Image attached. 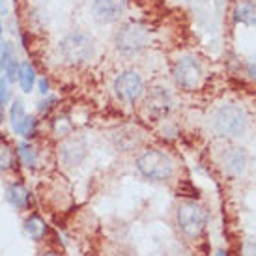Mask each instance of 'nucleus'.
Here are the masks:
<instances>
[{
  "mask_svg": "<svg viewBox=\"0 0 256 256\" xmlns=\"http://www.w3.org/2000/svg\"><path fill=\"white\" fill-rule=\"evenodd\" d=\"M56 54L66 66H82L96 56V42L82 30H73L58 42Z\"/></svg>",
  "mask_w": 256,
  "mask_h": 256,
  "instance_id": "1",
  "label": "nucleus"
},
{
  "mask_svg": "<svg viewBox=\"0 0 256 256\" xmlns=\"http://www.w3.org/2000/svg\"><path fill=\"white\" fill-rule=\"evenodd\" d=\"M210 128L217 136H224V138L242 136L245 133V129H247V112H245L243 107L234 105V103L220 105L212 114Z\"/></svg>",
  "mask_w": 256,
  "mask_h": 256,
  "instance_id": "2",
  "label": "nucleus"
},
{
  "mask_svg": "<svg viewBox=\"0 0 256 256\" xmlns=\"http://www.w3.org/2000/svg\"><path fill=\"white\" fill-rule=\"evenodd\" d=\"M150 42H152L150 28L142 22H124L114 34L116 50L126 54V56H133V54L142 52L150 45Z\"/></svg>",
  "mask_w": 256,
  "mask_h": 256,
  "instance_id": "3",
  "label": "nucleus"
},
{
  "mask_svg": "<svg viewBox=\"0 0 256 256\" xmlns=\"http://www.w3.org/2000/svg\"><path fill=\"white\" fill-rule=\"evenodd\" d=\"M136 170L146 180L152 182H166L174 174V161L166 152L161 150H146L135 161Z\"/></svg>",
  "mask_w": 256,
  "mask_h": 256,
  "instance_id": "4",
  "label": "nucleus"
},
{
  "mask_svg": "<svg viewBox=\"0 0 256 256\" xmlns=\"http://www.w3.org/2000/svg\"><path fill=\"white\" fill-rule=\"evenodd\" d=\"M172 75H174V82L178 88H182L184 92H192L202 84L204 68H202V62L196 56L185 54V56H180L174 62Z\"/></svg>",
  "mask_w": 256,
  "mask_h": 256,
  "instance_id": "5",
  "label": "nucleus"
},
{
  "mask_svg": "<svg viewBox=\"0 0 256 256\" xmlns=\"http://www.w3.org/2000/svg\"><path fill=\"white\" fill-rule=\"evenodd\" d=\"M176 220H178L180 230L187 238H198L202 234V230L206 228L208 214L206 210L200 204H196L194 200H187V202H182L178 206Z\"/></svg>",
  "mask_w": 256,
  "mask_h": 256,
  "instance_id": "6",
  "label": "nucleus"
},
{
  "mask_svg": "<svg viewBox=\"0 0 256 256\" xmlns=\"http://www.w3.org/2000/svg\"><path fill=\"white\" fill-rule=\"evenodd\" d=\"M112 90L116 98L128 105H133L144 96V78L142 75L135 70L122 72L118 77L114 78Z\"/></svg>",
  "mask_w": 256,
  "mask_h": 256,
  "instance_id": "7",
  "label": "nucleus"
},
{
  "mask_svg": "<svg viewBox=\"0 0 256 256\" xmlns=\"http://www.w3.org/2000/svg\"><path fill=\"white\" fill-rule=\"evenodd\" d=\"M128 12V0H94L92 15L100 24L120 22Z\"/></svg>",
  "mask_w": 256,
  "mask_h": 256,
  "instance_id": "8",
  "label": "nucleus"
},
{
  "mask_svg": "<svg viewBox=\"0 0 256 256\" xmlns=\"http://www.w3.org/2000/svg\"><path fill=\"white\" fill-rule=\"evenodd\" d=\"M172 105H174V100H172V94L168 88H164V86H152L146 92L144 107H146L150 116L164 118L172 110Z\"/></svg>",
  "mask_w": 256,
  "mask_h": 256,
  "instance_id": "9",
  "label": "nucleus"
},
{
  "mask_svg": "<svg viewBox=\"0 0 256 256\" xmlns=\"http://www.w3.org/2000/svg\"><path fill=\"white\" fill-rule=\"evenodd\" d=\"M60 161L66 166H78L88 156V146L82 136H68L58 150Z\"/></svg>",
  "mask_w": 256,
  "mask_h": 256,
  "instance_id": "10",
  "label": "nucleus"
},
{
  "mask_svg": "<svg viewBox=\"0 0 256 256\" xmlns=\"http://www.w3.org/2000/svg\"><path fill=\"white\" fill-rule=\"evenodd\" d=\"M247 168V152L240 146L224 150L222 154V170L228 178H240Z\"/></svg>",
  "mask_w": 256,
  "mask_h": 256,
  "instance_id": "11",
  "label": "nucleus"
},
{
  "mask_svg": "<svg viewBox=\"0 0 256 256\" xmlns=\"http://www.w3.org/2000/svg\"><path fill=\"white\" fill-rule=\"evenodd\" d=\"M4 194H6L8 204L14 208V210H17V212H22V210L28 208L30 192H28V189L22 184H19V182H14V184L8 185Z\"/></svg>",
  "mask_w": 256,
  "mask_h": 256,
  "instance_id": "12",
  "label": "nucleus"
},
{
  "mask_svg": "<svg viewBox=\"0 0 256 256\" xmlns=\"http://www.w3.org/2000/svg\"><path fill=\"white\" fill-rule=\"evenodd\" d=\"M38 82V72L34 64L30 60H22L19 62V75H17V84L21 88V92L30 94L34 90Z\"/></svg>",
  "mask_w": 256,
  "mask_h": 256,
  "instance_id": "13",
  "label": "nucleus"
},
{
  "mask_svg": "<svg viewBox=\"0 0 256 256\" xmlns=\"http://www.w3.org/2000/svg\"><path fill=\"white\" fill-rule=\"evenodd\" d=\"M234 21L247 26L256 24V0H238L234 4Z\"/></svg>",
  "mask_w": 256,
  "mask_h": 256,
  "instance_id": "14",
  "label": "nucleus"
},
{
  "mask_svg": "<svg viewBox=\"0 0 256 256\" xmlns=\"http://www.w3.org/2000/svg\"><path fill=\"white\" fill-rule=\"evenodd\" d=\"M17 156H19V159H21V163L24 166L38 168V164H40V152H38V148L32 142H28V140L19 142V146H17Z\"/></svg>",
  "mask_w": 256,
  "mask_h": 256,
  "instance_id": "15",
  "label": "nucleus"
},
{
  "mask_svg": "<svg viewBox=\"0 0 256 256\" xmlns=\"http://www.w3.org/2000/svg\"><path fill=\"white\" fill-rule=\"evenodd\" d=\"M24 232L30 236V240L42 242L43 238L47 236V224H45V220H43L40 215L32 214L24 220Z\"/></svg>",
  "mask_w": 256,
  "mask_h": 256,
  "instance_id": "16",
  "label": "nucleus"
},
{
  "mask_svg": "<svg viewBox=\"0 0 256 256\" xmlns=\"http://www.w3.org/2000/svg\"><path fill=\"white\" fill-rule=\"evenodd\" d=\"M38 129H40V122H38V116H30V114H26L24 118H22V122L17 126V128L14 129L15 135L22 136V138H26V140H30V138H34V136L38 135Z\"/></svg>",
  "mask_w": 256,
  "mask_h": 256,
  "instance_id": "17",
  "label": "nucleus"
},
{
  "mask_svg": "<svg viewBox=\"0 0 256 256\" xmlns=\"http://www.w3.org/2000/svg\"><path fill=\"white\" fill-rule=\"evenodd\" d=\"M15 152L6 142H0V172H8L15 166Z\"/></svg>",
  "mask_w": 256,
  "mask_h": 256,
  "instance_id": "18",
  "label": "nucleus"
},
{
  "mask_svg": "<svg viewBox=\"0 0 256 256\" xmlns=\"http://www.w3.org/2000/svg\"><path fill=\"white\" fill-rule=\"evenodd\" d=\"M26 116V108H24V103L22 100L15 98L12 107H10V124H12V129H15L19 124L22 122V118Z\"/></svg>",
  "mask_w": 256,
  "mask_h": 256,
  "instance_id": "19",
  "label": "nucleus"
},
{
  "mask_svg": "<svg viewBox=\"0 0 256 256\" xmlns=\"http://www.w3.org/2000/svg\"><path fill=\"white\" fill-rule=\"evenodd\" d=\"M14 56H15L14 45H12L10 42H4V40L0 38V75L4 73L8 62H10Z\"/></svg>",
  "mask_w": 256,
  "mask_h": 256,
  "instance_id": "20",
  "label": "nucleus"
},
{
  "mask_svg": "<svg viewBox=\"0 0 256 256\" xmlns=\"http://www.w3.org/2000/svg\"><path fill=\"white\" fill-rule=\"evenodd\" d=\"M56 103L58 98H54V96H43V100L38 103V114L40 116H49L50 110L56 108Z\"/></svg>",
  "mask_w": 256,
  "mask_h": 256,
  "instance_id": "21",
  "label": "nucleus"
},
{
  "mask_svg": "<svg viewBox=\"0 0 256 256\" xmlns=\"http://www.w3.org/2000/svg\"><path fill=\"white\" fill-rule=\"evenodd\" d=\"M14 98V92H12V82L8 80L4 75H0V105L6 107L8 103Z\"/></svg>",
  "mask_w": 256,
  "mask_h": 256,
  "instance_id": "22",
  "label": "nucleus"
},
{
  "mask_svg": "<svg viewBox=\"0 0 256 256\" xmlns=\"http://www.w3.org/2000/svg\"><path fill=\"white\" fill-rule=\"evenodd\" d=\"M52 131H54V135L56 136H68L70 133H72V124H70V120L66 118V116H58V118H54V122H52Z\"/></svg>",
  "mask_w": 256,
  "mask_h": 256,
  "instance_id": "23",
  "label": "nucleus"
},
{
  "mask_svg": "<svg viewBox=\"0 0 256 256\" xmlns=\"http://www.w3.org/2000/svg\"><path fill=\"white\" fill-rule=\"evenodd\" d=\"M2 75H4V77H6L8 80L14 84L15 80H17V75H19V60H17L15 56L12 58V60L8 62L6 70H4V73H2Z\"/></svg>",
  "mask_w": 256,
  "mask_h": 256,
  "instance_id": "24",
  "label": "nucleus"
},
{
  "mask_svg": "<svg viewBox=\"0 0 256 256\" xmlns=\"http://www.w3.org/2000/svg\"><path fill=\"white\" fill-rule=\"evenodd\" d=\"M38 90H40V94L42 96H49V92H50V82H49V78H38Z\"/></svg>",
  "mask_w": 256,
  "mask_h": 256,
  "instance_id": "25",
  "label": "nucleus"
},
{
  "mask_svg": "<svg viewBox=\"0 0 256 256\" xmlns=\"http://www.w3.org/2000/svg\"><path fill=\"white\" fill-rule=\"evenodd\" d=\"M247 75H249V78H252L256 82V62H249V64H247Z\"/></svg>",
  "mask_w": 256,
  "mask_h": 256,
  "instance_id": "26",
  "label": "nucleus"
},
{
  "mask_svg": "<svg viewBox=\"0 0 256 256\" xmlns=\"http://www.w3.org/2000/svg\"><path fill=\"white\" fill-rule=\"evenodd\" d=\"M2 122H4V107L0 105V124H2Z\"/></svg>",
  "mask_w": 256,
  "mask_h": 256,
  "instance_id": "27",
  "label": "nucleus"
},
{
  "mask_svg": "<svg viewBox=\"0 0 256 256\" xmlns=\"http://www.w3.org/2000/svg\"><path fill=\"white\" fill-rule=\"evenodd\" d=\"M2 32H4V24H2V15H0V38H2Z\"/></svg>",
  "mask_w": 256,
  "mask_h": 256,
  "instance_id": "28",
  "label": "nucleus"
},
{
  "mask_svg": "<svg viewBox=\"0 0 256 256\" xmlns=\"http://www.w3.org/2000/svg\"><path fill=\"white\" fill-rule=\"evenodd\" d=\"M42 256H58V254H56V252H50V250H49V252H43Z\"/></svg>",
  "mask_w": 256,
  "mask_h": 256,
  "instance_id": "29",
  "label": "nucleus"
}]
</instances>
